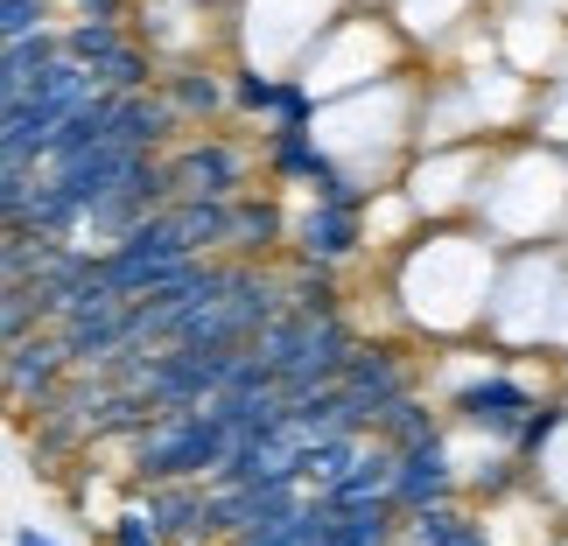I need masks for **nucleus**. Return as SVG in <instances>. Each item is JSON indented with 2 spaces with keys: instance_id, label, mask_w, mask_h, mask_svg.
I'll use <instances>...</instances> for the list:
<instances>
[{
  "instance_id": "obj_1",
  "label": "nucleus",
  "mask_w": 568,
  "mask_h": 546,
  "mask_svg": "<svg viewBox=\"0 0 568 546\" xmlns=\"http://www.w3.org/2000/svg\"><path fill=\"white\" fill-rule=\"evenodd\" d=\"M498 238L477 225H428L393 253V309L414 337L456 343L477 337L491 322V295H498Z\"/></svg>"
},
{
  "instance_id": "obj_2",
  "label": "nucleus",
  "mask_w": 568,
  "mask_h": 546,
  "mask_svg": "<svg viewBox=\"0 0 568 546\" xmlns=\"http://www.w3.org/2000/svg\"><path fill=\"white\" fill-rule=\"evenodd\" d=\"M225 455H232V427L211 406H176V413H155L134 434L126 476H134V491L141 484H211Z\"/></svg>"
},
{
  "instance_id": "obj_3",
  "label": "nucleus",
  "mask_w": 568,
  "mask_h": 546,
  "mask_svg": "<svg viewBox=\"0 0 568 546\" xmlns=\"http://www.w3.org/2000/svg\"><path fill=\"white\" fill-rule=\"evenodd\" d=\"M358 330L344 316H302V309H281L267 330L253 337V351L274 364V379L288 400H302V392H316V385H337L344 379V364L358 358Z\"/></svg>"
},
{
  "instance_id": "obj_4",
  "label": "nucleus",
  "mask_w": 568,
  "mask_h": 546,
  "mask_svg": "<svg viewBox=\"0 0 568 546\" xmlns=\"http://www.w3.org/2000/svg\"><path fill=\"white\" fill-rule=\"evenodd\" d=\"M63 50L78 63H92L105 92H148V84H162V56L141 42L134 21H84V14H63Z\"/></svg>"
},
{
  "instance_id": "obj_5",
  "label": "nucleus",
  "mask_w": 568,
  "mask_h": 546,
  "mask_svg": "<svg viewBox=\"0 0 568 546\" xmlns=\"http://www.w3.org/2000/svg\"><path fill=\"white\" fill-rule=\"evenodd\" d=\"M169 162V189L176 196H246L253 189V168H267V155L239 147L225 134H183L162 147Z\"/></svg>"
},
{
  "instance_id": "obj_6",
  "label": "nucleus",
  "mask_w": 568,
  "mask_h": 546,
  "mask_svg": "<svg viewBox=\"0 0 568 546\" xmlns=\"http://www.w3.org/2000/svg\"><path fill=\"white\" fill-rule=\"evenodd\" d=\"M373 238V210L352 204V196H310L288 231V253L295 259H323V267H352Z\"/></svg>"
},
{
  "instance_id": "obj_7",
  "label": "nucleus",
  "mask_w": 568,
  "mask_h": 546,
  "mask_svg": "<svg viewBox=\"0 0 568 546\" xmlns=\"http://www.w3.org/2000/svg\"><path fill=\"white\" fill-rule=\"evenodd\" d=\"M310 505V484H211V533H267ZM211 539V546H217Z\"/></svg>"
},
{
  "instance_id": "obj_8",
  "label": "nucleus",
  "mask_w": 568,
  "mask_h": 546,
  "mask_svg": "<svg viewBox=\"0 0 568 546\" xmlns=\"http://www.w3.org/2000/svg\"><path fill=\"white\" fill-rule=\"evenodd\" d=\"M449 497H470L449 434L400 449V463H393V505H400V512H422V505H449Z\"/></svg>"
},
{
  "instance_id": "obj_9",
  "label": "nucleus",
  "mask_w": 568,
  "mask_h": 546,
  "mask_svg": "<svg viewBox=\"0 0 568 546\" xmlns=\"http://www.w3.org/2000/svg\"><path fill=\"white\" fill-rule=\"evenodd\" d=\"M71 351H63V337L57 330H36V337H14L8 343V400H14V413H42L57 400V385L71 379Z\"/></svg>"
},
{
  "instance_id": "obj_10",
  "label": "nucleus",
  "mask_w": 568,
  "mask_h": 546,
  "mask_svg": "<svg viewBox=\"0 0 568 546\" xmlns=\"http://www.w3.org/2000/svg\"><path fill=\"white\" fill-rule=\"evenodd\" d=\"M414 385H422V358H407V343H358V358L344 364V392H352L373 421Z\"/></svg>"
},
{
  "instance_id": "obj_11",
  "label": "nucleus",
  "mask_w": 568,
  "mask_h": 546,
  "mask_svg": "<svg viewBox=\"0 0 568 546\" xmlns=\"http://www.w3.org/2000/svg\"><path fill=\"white\" fill-rule=\"evenodd\" d=\"M134 505L155 518V526L176 546H211V484H141Z\"/></svg>"
},
{
  "instance_id": "obj_12",
  "label": "nucleus",
  "mask_w": 568,
  "mask_h": 546,
  "mask_svg": "<svg viewBox=\"0 0 568 546\" xmlns=\"http://www.w3.org/2000/svg\"><path fill=\"white\" fill-rule=\"evenodd\" d=\"M400 546H498V539H491L477 497H449V505L400 512Z\"/></svg>"
},
{
  "instance_id": "obj_13",
  "label": "nucleus",
  "mask_w": 568,
  "mask_h": 546,
  "mask_svg": "<svg viewBox=\"0 0 568 546\" xmlns=\"http://www.w3.org/2000/svg\"><path fill=\"white\" fill-rule=\"evenodd\" d=\"M162 92L183 113V126H204L217 113H232V63H204V56H196V63H169Z\"/></svg>"
},
{
  "instance_id": "obj_14",
  "label": "nucleus",
  "mask_w": 568,
  "mask_h": 546,
  "mask_svg": "<svg viewBox=\"0 0 568 546\" xmlns=\"http://www.w3.org/2000/svg\"><path fill=\"white\" fill-rule=\"evenodd\" d=\"M288 231H295V217L267 189L232 196V259H267L274 246H288Z\"/></svg>"
},
{
  "instance_id": "obj_15",
  "label": "nucleus",
  "mask_w": 568,
  "mask_h": 546,
  "mask_svg": "<svg viewBox=\"0 0 568 546\" xmlns=\"http://www.w3.org/2000/svg\"><path fill=\"white\" fill-rule=\"evenodd\" d=\"M373 434L386 449H414V442H435V434H449V406L435 400L428 385H414V392H400L379 421H373Z\"/></svg>"
},
{
  "instance_id": "obj_16",
  "label": "nucleus",
  "mask_w": 568,
  "mask_h": 546,
  "mask_svg": "<svg viewBox=\"0 0 568 546\" xmlns=\"http://www.w3.org/2000/svg\"><path fill=\"white\" fill-rule=\"evenodd\" d=\"M393 463H400V449H386L379 434H373V449H365L358 463L344 470L331 491H316V497H323L331 512H352V505H379V497H393Z\"/></svg>"
},
{
  "instance_id": "obj_17",
  "label": "nucleus",
  "mask_w": 568,
  "mask_h": 546,
  "mask_svg": "<svg viewBox=\"0 0 568 546\" xmlns=\"http://www.w3.org/2000/svg\"><path fill=\"white\" fill-rule=\"evenodd\" d=\"M281 301L302 309V316H344V267L288 259V267H281Z\"/></svg>"
},
{
  "instance_id": "obj_18",
  "label": "nucleus",
  "mask_w": 568,
  "mask_h": 546,
  "mask_svg": "<svg viewBox=\"0 0 568 546\" xmlns=\"http://www.w3.org/2000/svg\"><path fill=\"white\" fill-rule=\"evenodd\" d=\"M113 141V92H99V99H84L71 120L50 134V147H42V168H57V162H71L84 155V147H105Z\"/></svg>"
},
{
  "instance_id": "obj_19",
  "label": "nucleus",
  "mask_w": 568,
  "mask_h": 546,
  "mask_svg": "<svg viewBox=\"0 0 568 546\" xmlns=\"http://www.w3.org/2000/svg\"><path fill=\"white\" fill-rule=\"evenodd\" d=\"M57 50H63V35H57V29H42V35H14V42H8V63H0V105L29 99V84L57 63Z\"/></svg>"
},
{
  "instance_id": "obj_20",
  "label": "nucleus",
  "mask_w": 568,
  "mask_h": 546,
  "mask_svg": "<svg viewBox=\"0 0 568 546\" xmlns=\"http://www.w3.org/2000/svg\"><path fill=\"white\" fill-rule=\"evenodd\" d=\"M365 449H373V434H358V427L352 434H316V442L302 449V484H310V491H331Z\"/></svg>"
},
{
  "instance_id": "obj_21",
  "label": "nucleus",
  "mask_w": 568,
  "mask_h": 546,
  "mask_svg": "<svg viewBox=\"0 0 568 546\" xmlns=\"http://www.w3.org/2000/svg\"><path fill=\"white\" fill-rule=\"evenodd\" d=\"M42 29H63V8H57V0H0V42L42 35Z\"/></svg>"
},
{
  "instance_id": "obj_22",
  "label": "nucleus",
  "mask_w": 568,
  "mask_h": 546,
  "mask_svg": "<svg viewBox=\"0 0 568 546\" xmlns=\"http://www.w3.org/2000/svg\"><path fill=\"white\" fill-rule=\"evenodd\" d=\"M105 546H176V539H169V533H162L141 505H126L113 526H105Z\"/></svg>"
},
{
  "instance_id": "obj_23",
  "label": "nucleus",
  "mask_w": 568,
  "mask_h": 546,
  "mask_svg": "<svg viewBox=\"0 0 568 546\" xmlns=\"http://www.w3.org/2000/svg\"><path fill=\"white\" fill-rule=\"evenodd\" d=\"M14 546H63V539L42 533V526H14Z\"/></svg>"
}]
</instances>
